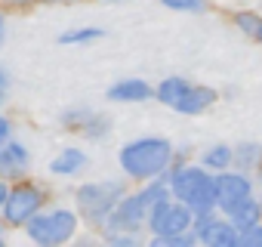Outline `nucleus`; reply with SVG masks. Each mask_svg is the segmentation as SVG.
Here are the masks:
<instances>
[{
	"mask_svg": "<svg viewBox=\"0 0 262 247\" xmlns=\"http://www.w3.org/2000/svg\"><path fill=\"white\" fill-rule=\"evenodd\" d=\"M43 189L34 186V182H22L16 189H10L7 201H4V219L10 225H25L34 213H40L43 207Z\"/></svg>",
	"mask_w": 262,
	"mask_h": 247,
	"instance_id": "423d86ee",
	"label": "nucleus"
},
{
	"mask_svg": "<svg viewBox=\"0 0 262 247\" xmlns=\"http://www.w3.org/2000/svg\"><path fill=\"white\" fill-rule=\"evenodd\" d=\"M4 34H7V25H4V16H0V44H4Z\"/></svg>",
	"mask_w": 262,
	"mask_h": 247,
	"instance_id": "b1692460",
	"label": "nucleus"
},
{
	"mask_svg": "<svg viewBox=\"0 0 262 247\" xmlns=\"http://www.w3.org/2000/svg\"><path fill=\"white\" fill-rule=\"evenodd\" d=\"M234 22H237V28H241L244 34H250V37H253V34H256V28L262 25V19H259L256 13H237V16H234Z\"/></svg>",
	"mask_w": 262,
	"mask_h": 247,
	"instance_id": "aec40b11",
	"label": "nucleus"
},
{
	"mask_svg": "<svg viewBox=\"0 0 262 247\" xmlns=\"http://www.w3.org/2000/svg\"><path fill=\"white\" fill-rule=\"evenodd\" d=\"M188 87H191V84H188L185 77H167V80H164V84H161V87L155 90V96H158V99H161L164 105L176 108V105L182 102V96L188 93Z\"/></svg>",
	"mask_w": 262,
	"mask_h": 247,
	"instance_id": "ddd939ff",
	"label": "nucleus"
},
{
	"mask_svg": "<svg viewBox=\"0 0 262 247\" xmlns=\"http://www.w3.org/2000/svg\"><path fill=\"white\" fill-rule=\"evenodd\" d=\"M10 136H13V123H10V120H7L4 114H0V146H4V142H7Z\"/></svg>",
	"mask_w": 262,
	"mask_h": 247,
	"instance_id": "412c9836",
	"label": "nucleus"
},
{
	"mask_svg": "<svg viewBox=\"0 0 262 247\" xmlns=\"http://www.w3.org/2000/svg\"><path fill=\"white\" fill-rule=\"evenodd\" d=\"M47 4H74V0H47Z\"/></svg>",
	"mask_w": 262,
	"mask_h": 247,
	"instance_id": "a878e982",
	"label": "nucleus"
},
{
	"mask_svg": "<svg viewBox=\"0 0 262 247\" xmlns=\"http://www.w3.org/2000/svg\"><path fill=\"white\" fill-rule=\"evenodd\" d=\"M216 102V90H210V87H188V93L182 96V102L176 105V111H182V114H201V111H207L210 105Z\"/></svg>",
	"mask_w": 262,
	"mask_h": 247,
	"instance_id": "f8f14e48",
	"label": "nucleus"
},
{
	"mask_svg": "<svg viewBox=\"0 0 262 247\" xmlns=\"http://www.w3.org/2000/svg\"><path fill=\"white\" fill-rule=\"evenodd\" d=\"M170 195L188 204L194 213H210L216 207V176L204 167H176L167 179Z\"/></svg>",
	"mask_w": 262,
	"mask_h": 247,
	"instance_id": "f03ea898",
	"label": "nucleus"
},
{
	"mask_svg": "<svg viewBox=\"0 0 262 247\" xmlns=\"http://www.w3.org/2000/svg\"><path fill=\"white\" fill-rule=\"evenodd\" d=\"M86 152L83 149H77V146H68V149H62L53 161H50V173H56V176H77V173H83L86 170Z\"/></svg>",
	"mask_w": 262,
	"mask_h": 247,
	"instance_id": "9d476101",
	"label": "nucleus"
},
{
	"mask_svg": "<svg viewBox=\"0 0 262 247\" xmlns=\"http://www.w3.org/2000/svg\"><path fill=\"white\" fill-rule=\"evenodd\" d=\"M25 232L34 244H47V247L50 244H65L77 232V213L65 210V207H56L50 213H34L25 222Z\"/></svg>",
	"mask_w": 262,
	"mask_h": 247,
	"instance_id": "7ed1b4c3",
	"label": "nucleus"
},
{
	"mask_svg": "<svg viewBox=\"0 0 262 247\" xmlns=\"http://www.w3.org/2000/svg\"><path fill=\"white\" fill-rule=\"evenodd\" d=\"M250 198H253V186L244 173H219L216 176V207H222L225 213H231L234 207H241Z\"/></svg>",
	"mask_w": 262,
	"mask_h": 247,
	"instance_id": "6e6552de",
	"label": "nucleus"
},
{
	"mask_svg": "<svg viewBox=\"0 0 262 247\" xmlns=\"http://www.w3.org/2000/svg\"><path fill=\"white\" fill-rule=\"evenodd\" d=\"M151 96H155V90L139 77H126V80H117L114 87H108L111 102H145Z\"/></svg>",
	"mask_w": 262,
	"mask_h": 247,
	"instance_id": "9b49d317",
	"label": "nucleus"
},
{
	"mask_svg": "<svg viewBox=\"0 0 262 247\" xmlns=\"http://www.w3.org/2000/svg\"><path fill=\"white\" fill-rule=\"evenodd\" d=\"M7 195H10V189H7V179H0V207H4Z\"/></svg>",
	"mask_w": 262,
	"mask_h": 247,
	"instance_id": "5701e85b",
	"label": "nucleus"
},
{
	"mask_svg": "<svg viewBox=\"0 0 262 247\" xmlns=\"http://www.w3.org/2000/svg\"><path fill=\"white\" fill-rule=\"evenodd\" d=\"M164 7L179 10V13H204L207 10V0H161Z\"/></svg>",
	"mask_w": 262,
	"mask_h": 247,
	"instance_id": "a211bd4d",
	"label": "nucleus"
},
{
	"mask_svg": "<svg viewBox=\"0 0 262 247\" xmlns=\"http://www.w3.org/2000/svg\"><path fill=\"white\" fill-rule=\"evenodd\" d=\"M117 164L126 176L133 179H158L170 170L173 164V142L164 136H145V139H133L117 152Z\"/></svg>",
	"mask_w": 262,
	"mask_h": 247,
	"instance_id": "f257e3e1",
	"label": "nucleus"
},
{
	"mask_svg": "<svg viewBox=\"0 0 262 247\" xmlns=\"http://www.w3.org/2000/svg\"><path fill=\"white\" fill-rule=\"evenodd\" d=\"M7 90H10V74L0 68V99H7Z\"/></svg>",
	"mask_w": 262,
	"mask_h": 247,
	"instance_id": "4be33fe9",
	"label": "nucleus"
},
{
	"mask_svg": "<svg viewBox=\"0 0 262 247\" xmlns=\"http://www.w3.org/2000/svg\"><path fill=\"white\" fill-rule=\"evenodd\" d=\"M237 244H250V247H262V225L256 222V225H250V229H241L237 232Z\"/></svg>",
	"mask_w": 262,
	"mask_h": 247,
	"instance_id": "6ab92c4d",
	"label": "nucleus"
},
{
	"mask_svg": "<svg viewBox=\"0 0 262 247\" xmlns=\"http://www.w3.org/2000/svg\"><path fill=\"white\" fill-rule=\"evenodd\" d=\"M191 222H194V210H191L188 204H182L179 198H176V201H173V198L158 201V204L148 210V219H145V225H148V232H151L155 238H161V235H176V232H191Z\"/></svg>",
	"mask_w": 262,
	"mask_h": 247,
	"instance_id": "39448f33",
	"label": "nucleus"
},
{
	"mask_svg": "<svg viewBox=\"0 0 262 247\" xmlns=\"http://www.w3.org/2000/svg\"><path fill=\"white\" fill-rule=\"evenodd\" d=\"M198 219L191 222L194 225V235L201 244H210V247H237V229L231 219H216L213 213H194Z\"/></svg>",
	"mask_w": 262,
	"mask_h": 247,
	"instance_id": "0eeeda50",
	"label": "nucleus"
},
{
	"mask_svg": "<svg viewBox=\"0 0 262 247\" xmlns=\"http://www.w3.org/2000/svg\"><path fill=\"white\" fill-rule=\"evenodd\" d=\"M31 167V155L22 142L7 139L0 146V179H22Z\"/></svg>",
	"mask_w": 262,
	"mask_h": 247,
	"instance_id": "1a4fd4ad",
	"label": "nucleus"
},
{
	"mask_svg": "<svg viewBox=\"0 0 262 247\" xmlns=\"http://www.w3.org/2000/svg\"><path fill=\"white\" fill-rule=\"evenodd\" d=\"M234 161L247 170V167H253V164H259V146L256 142H247V146H241L237 152H234Z\"/></svg>",
	"mask_w": 262,
	"mask_h": 247,
	"instance_id": "f3484780",
	"label": "nucleus"
},
{
	"mask_svg": "<svg viewBox=\"0 0 262 247\" xmlns=\"http://www.w3.org/2000/svg\"><path fill=\"white\" fill-rule=\"evenodd\" d=\"M228 219L234 222L237 232H241V229H250V225H256V222L262 219V204H259L256 198H250V201H244L241 207H234V210L228 213Z\"/></svg>",
	"mask_w": 262,
	"mask_h": 247,
	"instance_id": "4468645a",
	"label": "nucleus"
},
{
	"mask_svg": "<svg viewBox=\"0 0 262 247\" xmlns=\"http://www.w3.org/2000/svg\"><path fill=\"white\" fill-rule=\"evenodd\" d=\"M123 198V182L108 179V182H90L77 189V210L90 219V222H105L108 213L114 210V204Z\"/></svg>",
	"mask_w": 262,
	"mask_h": 247,
	"instance_id": "20e7f679",
	"label": "nucleus"
},
{
	"mask_svg": "<svg viewBox=\"0 0 262 247\" xmlns=\"http://www.w3.org/2000/svg\"><path fill=\"white\" fill-rule=\"evenodd\" d=\"M253 37H256V40H259V44H262V25H259V28H256V34H253Z\"/></svg>",
	"mask_w": 262,
	"mask_h": 247,
	"instance_id": "393cba45",
	"label": "nucleus"
},
{
	"mask_svg": "<svg viewBox=\"0 0 262 247\" xmlns=\"http://www.w3.org/2000/svg\"><path fill=\"white\" fill-rule=\"evenodd\" d=\"M102 34H105L102 28H74V31H65L59 44H90V40H99Z\"/></svg>",
	"mask_w": 262,
	"mask_h": 247,
	"instance_id": "dca6fc26",
	"label": "nucleus"
},
{
	"mask_svg": "<svg viewBox=\"0 0 262 247\" xmlns=\"http://www.w3.org/2000/svg\"><path fill=\"white\" fill-rule=\"evenodd\" d=\"M201 161H204L207 170H228V167L234 164V152H231L228 146H213V149L204 152Z\"/></svg>",
	"mask_w": 262,
	"mask_h": 247,
	"instance_id": "2eb2a0df",
	"label": "nucleus"
}]
</instances>
